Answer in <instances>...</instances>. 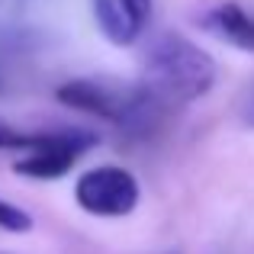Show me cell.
I'll return each mask as SVG.
<instances>
[{
  "label": "cell",
  "instance_id": "30bf717a",
  "mask_svg": "<svg viewBox=\"0 0 254 254\" xmlns=\"http://www.w3.org/2000/svg\"><path fill=\"white\" fill-rule=\"evenodd\" d=\"M0 254H3V251H0Z\"/></svg>",
  "mask_w": 254,
  "mask_h": 254
},
{
  "label": "cell",
  "instance_id": "9c48e42d",
  "mask_svg": "<svg viewBox=\"0 0 254 254\" xmlns=\"http://www.w3.org/2000/svg\"><path fill=\"white\" fill-rule=\"evenodd\" d=\"M251 126H254V110H251Z\"/></svg>",
  "mask_w": 254,
  "mask_h": 254
},
{
  "label": "cell",
  "instance_id": "6da1fadb",
  "mask_svg": "<svg viewBox=\"0 0 254 254\" xmlns=\"http://www.w3.org/2000/svg\"><path fill=\"white\" fill-rule=\"evenodd\" d=\"M58 103L119 126L129 135H148L161 123L168 100L148 81H113V77H74L55 90Z\"/></svg>",
  "mask_w": 254,
  "mask_h": 254
},
{
  "label": "cell",
  "instance_id": "3957f363",
  "mask_svg": "<svg viewBox=\"0 0 254 254\" xmlns=\"http://www.w3.org/2000/svg\"><path fill=\"white\" fill-rule=\"evenodd\" d=\"M138 196H142L138 180L126 168H116V164H100V168L84 171L74 184L77 206L100 219L129 216L138 206Z\"/></svg>",
  "mask_w": 254,
  "mask_h": 254
},
{
  "label": "cell",
  "instance_id": "ba28073f",
  "mask_svg": "<svg viewBox=\"0 0 254 254\" xmlns=\"http://www.w3.org/2000/svg\"><path fill=\"white\" fill-rule=\"evenodd\" d=\"M0 229L23 235V232L32 229V216H29L26 209H19V206H13V203H6V199H0Z\"/></svg>",
  "mask_w": 254,
  "mask_h": 254
},
{
  "label": "cell",
  "instance_id": "52a82bcc",
  "mask_svg": "<svg viewBox=\"0 0 254 254\" xmlns=\"http://www.w3.org/2000/svg\"><path fill=\"white\" fill-rule=\"evenodd\" d=\"M64 135V129H39V132H23L16 126H10L6 119H0V151H39L45 145H55Z\"/></svg>",
  "mask_w": 254,
  "mask_h": 254
},
{
  "label": "cell",
  "instance_id": "5b68a950",
  "mask_svg": "<svg viewBox=\"0 0 254 254\" xmlns=\"http://www.w3.org/2000/svg\"><path fill=\"white\" fill-rule=\"evenodd\" d=\"M97 29L113 45H135L151 19V0H90Z\"/></svg>",
  "mask_w": 254,
  "mask_h": 254
},
{
  "label": "cell",
  "instance_id": "8992f818",
  "mask_svg": "<svg viewBox=\"0 0 254 254\" xmlns=\"http://www.w3.org/2000/svg\"><path fill=\"white\" fill-rule=\"evenodd\" d=\"M199 23H203V29L212 32L216 39H222V42H229V45H235V49L254 55V16L245 10V6L219 3V6H212Z\"/></svg>",
  "mask_w": 254,
  "mask_h": 254
},
{
  "label": "cell",
  "instance_id": "277c9868",
  "mask_svg": "<svg viewBox=\"0 0 254 254\" xmlns=\"http://www.w3.org/2000/svg\"><path fill=\"white\" fill-rule=\"evenodd\" d=\"M97 145V135L87 129H64V135L58 138L55 145H45L39 151H29L23 155L13 171L19 177H32V180H55V177H64L71 168L77 164V158L87 155V151Z\"/></svg>",
  "mask_w": 254,
  "mask_h": 254
},
{
  "label": "cell",
  "instance_id": "7a4b0ae2",
  "mask_svg": "<svg viewBox=\"0 0 254 254\" xmlns=\"http://www.w3.org/2000/svg\"><path fill=\"white\" fill-rule=\"evenodd\" d=\"M145 68H148V84L168 103L199 100L216 84L212 55L180 32H161L151 39L145 52Z\"/></svg>",
  "mask_w": 254,
  "mask_h": 254
}]
</instances>
